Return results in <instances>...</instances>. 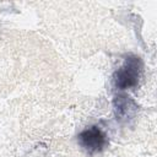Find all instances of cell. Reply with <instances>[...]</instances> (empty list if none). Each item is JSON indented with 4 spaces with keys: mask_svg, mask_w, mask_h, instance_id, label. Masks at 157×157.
Here are the masks:
<instances>
[{
    "mask_svg": "<svg viewBox=\"0 0 157 157\" xmlns=\"http://www.w3.org/2000/svg\"><path fill=\"white\" fill-rule=\"evenodd\" d=\"M78 142L88 153L93 155L101 152L105 147L107 136L99 128L91 126L81 131V134L78 135Z\"/></svg>",
    "mask_w": 157,
    "mask_h": 157,
    "instance_id": "2",
    "label": "cell"
},
{
    "mask_svg": "<svg viewBox=\"0 0 157 157\" xmlns=\"http://www.w3.org/2000/svg\"><path fill=\"white\" fill-rule=\"evenodd\" d=\"M141 74V61L136 56H130L125 60V64L115 75L117 87L125 90L137 83Z\"/></svg>",
    "mask_w": 157,
    "mask_h": 157,
    "instance_id": "1",
    "label": "cell"
}]
</instances>
